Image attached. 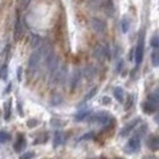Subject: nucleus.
I'll return each mask as SVG.
<instances>
[{"mask_svg": "<svg viewBox=\"0 0 159 159\" xmlns=\"http://www.w3.org/2000/svg\"><path fill=\"white\" fill-rule=\"evenodd\" d=\"M151 44H152V47L153 48H158L159 46V39H158V36L156 35L153 39L151 40Z\"/></svg>", "mask_w": 159, "mask_h": 159, "instance_id": "23", "label": "nucleus"}, {"mask_svg": "<svg viewBox=\"0 0 159 159\" xmlns=\"http://www.w3.org/2000/svg\"><path fill=\"white\" fill-rule=\"evenodd\" d=\"M114 96H115V98L119 101L120 103H122L123 99H125V92H123V90L121 88L114 89Z\"/></svg>", "mask_w": 159, "mask_h": 159, "instance_id": "14", "label": "nucleus"}, {"mask_svg": "<svg viewBox=\"0 0 159 159\" xmlns=\"http://www.w3.org/2000/svg\"><path fill=\"white\" fill-rule=\"evenodd\" d=\"M80 78H81V72L79 70H75L74 73H72V77H71V90H74V89L78 86L80 81Z\"/></svg>", "mask_w": 159, "mask_h": 159, "instance_id": "10", "label": "nucleus"}, {"mask_svg": "<svg viewBox=\"0 0 159 159\" xmlns=\"http://www.w3.org/2000/svg\"><path fill=\"white\" fill-rule=\"evenodd\" d=\"M39 44H41V37L39 35H32L31 36V47H37Z\"/></svg>", "mask_w": 159, "mask_h": 159, "instance_id": "19", "label": "nucleus"}, {"mask_svg": "<svg viewBox=\"0 0 159 159\" xmlns=\"http://www.w3.org/2000/svg\"><path fill=\"white\" fill-rule=\"evenodd\" d=\"M35 157V153H32V152H26V153H24L20 156V158L22 159H29V158H34Z\"/></svg>", "mask_w": 159, "mask_h": 159, "instance_id": "24", "label": "nucleus"}, {"mask_svg": "<svg viewBox=\"0 0 159 159\" xmlns=\"http://www.w3.org/2000/svg\"><path fill=\"white\" fill-rule=\"evenodd\" d=\"M93 136H95V134H93L92 132H90V133H88V134H85V135L80 136L79 140H91V139H92Z\"/></svg>", "mask_w": 159, "mask_h": 159, "instance_id": "22", "label": "nucleus"}, {"mask_svg": "<svg viewBox=\"0 0 159 159\" xmlns=\"http://www.w3.org/2000/svg\"><path fill=\"white\" fill-rule=\"evenodd\" d=\"M159 103V95L158 91H154L152 95H150L148 99L146 101V103L143 104V110L146 114H152L157 110Z\"/></svg>", "mask_w": 159, "mask_h": 159, "instance_id": "2", "label": "nucleus"}, {"mask_svg": "<svg viewBox=\"0 0 159 159\" xmlns=\"http://www.w3.org/2000/svg\"><path fill=\"white\" fill-rule=\"evenodd\" d=\"M7 67L6 66H4L2 68H1V74H0V77L2 78V79H6V77H7Z\"/></svg>", "mask_w": 159, "mask_h": 159, "instance_id": "26", "label": "nucleus"}, {"mask_svg": "<svg viewBox=\"0 0 159 159\" xmlns=\"http://www.w3.org/2000/svg\"><path fill=\"white\" fill-rule=\"evenodd\" d=\"M22 71H23L22 67H19V68H18V79L19 80H20V78H22Z\"/></svg>", "mask_w": 159, "mask_h": 159, "instance_id": "29", "label": "nucleus"}, {"mask_svg": "<svg viewBox=\"0 0 159 159\" xmlns=\"http://www.w3.org/2000/svg\"><path fill=\"white\" fill-rule=\"evenodd\" d=\"M10 139H11L10 133H7L6 130H1V132H0V143H6V141H8Z\"/></svg>", "mask_w": 159, "mask_h": 159, "instance_id": "18", "label": "nucleus"}, {"mask_svg": "<svg viewBox=\"0 0 159 159\" xmlns=\"http://www.w3.org/2000/svg\"><path fill=\"white\" fill-rule=\"evenodd\" d=\"M25 146H26L25 138H24L22 134H19V135H18V140H17L16 143H15L13 148H15V151H16V152H20L22 150H24V148H25Z\"/></svg>", "mask_w": 159, "mask_h": 159, "instance_id": "11", "label": "nucleus"}, {"mask_svg": "<svg viewBox=\"0 0 159 159\" xmlns=\"http://www.w3.org/2000/svg\"><path fill=\"white\" fill-rule=\"evenodd\" d=\"M90 115H91V111H90V110L79 111L78 114H77V115H75V120H77V121H83V120L88 119Z\"/></svg>", "mask_w": 159, "mask_h": 159, "instance_id": "15", "label": "nucleus"}, {"mask_svg": "<svg viewBox=\"0 0 159 159\" xmlns=\"http://www.w3.org/2000/svg\"><path fill=\"white\" fill-rule=\"evenodd\" d=\"M30 1L31 0H20V4H22V7L23 8H26L29 6V4H30Z\"/></svg>", "mask_w": 159, "mask_h": 159, "instance_id": "27", "label": "nucleus"}, {"mask_svg": "<svg viewBox=\"0 0 159 159\" xmlns=\"http://www.w3.org/2000/svg\"><path fill=\"white\" fill-rule=\"evenodd\" d=\"M140 120L139 119H135V120H133L132 122H129L128 125H126L125 127L122 128V130H121V133H120V135L121 136H127L133 129H134V127H135L136 125H138V122H139Z\"/></svg>", "mask_w": 159, "mask_h": 159, "instance_id": "9", "label": "nucleus"}, {"mask_svg": "<svg viewBox=\"0 0 159 159\" xmlns=\"http://www.w3.org/2000/svg\"><path fill=\"white\" fill-rule=\"evenodd\" d=\"M147 145H148V147L151 148L152 151H158V148H159V139H158V136H152L151 139L148 140Z\"/></svg>", "mask_w": 159, "mask_h": 159, "instance_id": "13", "label": "nucleus"}, {"mask_svg": "<svg viewBox=\"0 0 159 159\" xmlns=\"http://www.w3.org/2000/svg\"><path fill=\"white\" fill-rule=\"evenodd\" d=\"M121 29H122L123 32L128 31V29H129V20H128L127 18H122V20H121Z\"/></svg>", "mask_w": 159, "mask_h": 159, "instance_id": "20", "label": "nucleus"}, {"mask_svg": "<svg viewBox=\"0 0 159 159\" xmlns=\"http://www.w3.org/2000/svg\"><path fill=\"white\" fill-rule=\"evenodd\" d=\"M152 64H153V66L154 67H157L159 65V52L157 50V48H154V50L152 52Z\"/></svg>", "mask_w": 159, "mask_h": 159, "instance_id": "16", "label": "nucleus"}, {"mask_svg": "<svg viewBox=\"0 0 159 159\" xmlns=\"http://www.w3.org/2000/svg\"><path fill=\"white\" fill-rule=\"evenodd\" d=\"M102 101H103L104 104H109V102H110V98H108V97H103V98H102Z\"/></svg>", "mask_w": 159, "mask_h": 159, "instance_id": "28", "label": "nucleus"}, {"mask_svg": "<svg viewBox=\"0 0 159 159\" xmlns=\"http://www.w3.org/2000/svg\"><path fill=\"white\" fill-rule=\"evenodd\" d=\"M64 139H65L64 133L60 132V130H56L55 134H54V143H53V146H54V147L60 146L61 143H64Z\"/></svg>", "mask_w": 159, "mask_h": 159, "instance_id": "12", "label": "nucleus"}, {"mask_svg": "<svg viewBox=\"0 0 159 159\" xmlns=\"http://www.w3.org/2000/svg\"><path fill=\"white\" fill-rule=\"evenodd\" d=\"M143 52H145V32L141 31L139 39H138V44L135 48V67L138 68L143 59Z\"/></svg>", "mask_w": 159, "mask_h": 159, "instance_id": "1", "label": "nucleus"}, {"mask_svg": "<svg viewBox=\"0 0 159 159\" xmlns=\"http://www.w3.org/2000/svg\"><path fill=\"white\" fill-rule=\"evenodd\" d=\"M37 125H39V121H37V120L31 119V120H29V121H28V127L34 128L35 126H37Z\"/></svg>", "mask_w": 159, "mask_h": 159, "instance_id": "25", "label": "nucleus"}, {"mask_svg": "<svg viewBox=\"0 0 159 159\" xmlns=\"http://www.w3.org/2000/svg\"><path fill=\"white\" fill-rule=\"evenodd\" d=\"M11 102H12V101L8 99L7 102L5 103V120H8L10 116H11V105H12Z\"/></svg>", "mask_w": 159, "mask_h": 159, "instance_id": "17", "label": "nucleus"}, {"mask_svg": "<svg viewBox=\"0 0 159 159\" xmlns=\"http://www.w3.org/2000/svg\"><path fill=\"white\" fill-rule=\"evenodd\" d=\"M141 139V134H136L134 135L133 138H130V140L127 143L126 145V147H125V150L127 153H135L140 150V140Z\"/></svg>", "mask_w": 159, "mask_h": 159, "instance_id": "4", "label": "nucleus"}, {"mask_svg": "<svg viewBox=\"0 0 159 159\" xmlns=\"http://www.w3.org/2000/svg\"><path fill=\"white\" fill-rule=\"evenodd\" d=\"M90 25H91V28L95 30L97 34H104L105 30H107V25H105V22L102 20V19H99V18H91V20H90Z\"/></svg>", "mask_w": 159, "mask_h": 159, "instance_id": "6", "label": "nucleus"}, {"mask_svg": "<svg viewBox=\"0 0 159 159\" xmlns=\"http://www.w3.org/2000/svg\"><path fill=\"white\" fill-rule=\"evenodd\" d=\"M96 92H97V88H93L92 90H90V91H89V93L85 96V97H84V99H83L81 102H86V101H90V99H91V98H92V97L96 95Z\"/></svg>", "mask_w": 159, "mask_h": 159, "instance_id": "21", "label": "nucleus"}, {"mask_svg": "<svg viewBox=\"0 0 159 159\" xmlns=\"http://www.w3.org/2000/svg\"><path fill=\"white\" fill-rule=\"evenodd\" d=\"M41 60H42V49L40 48V49L35 50L30 56V59H29V72L31 74L36 72Z\"/></svg>", "mask_w": 159, "mask_h": 159, "instance_id": "3", "label": "nucleus"}, {"mask_svg": "<svg viewBox=\"0 0 159 159\" xmlns=\"http://www.w3.org/2000/svg\"><path fill=\"white\" fill-rule=\"evenodd\" d=\"M88 119L90 120V122L105 125V123H108V122L110 121V116H109L105 111H98V112L92 114V115H90Z\"/></svg>", "mask_w": 159, "mask_h": 159, "instance_id": "5", "label": "nucleus"}, {"mask_svg": "<svg viewBox=\"0 0 159 159\" xmlns=\"http://www.w3.org/2000/svg\"><path fill=\"white\" fill-rule=\"evenodd\" d=\"M108 54H109V52H108V49H107L105 46H103V44H98V46L96 47L95 56L99 60V61L103 62L104 60H105V57L108 56Z\"/></svg>", "mask_w": 159, "mask_h": 159, "instance_id": "7", "label": "nucleus"}, {"mask_svg": "<svg viewBox=\"0 0 159 159\" xmlns=\"http://www.w3.org/2000/svg\"><path fill=\"white\" fill-rule=\"evenodd\" d=\"M22 34H23V22H22L20 16H18L16 23H15V31H13L15 40H19L22 37Z\"/></svg>", "mask_w": 159, "mask_h": 159, "instance_id": "8", "label": "nucleus"}]
</instances>
